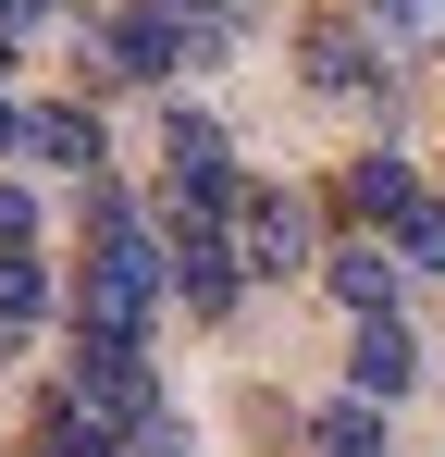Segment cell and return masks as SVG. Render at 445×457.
<instances>
[{"label":"cell","mask_w":445,"mask_h":457,"mask_svg":"<svg viewBox=\"0 0 445 457\" xmlns=\"http://www.w3.org/2000/svg\"><path fill=\"white\" fill-rule=\"evenodd\" d=\"M161 235L137 223V198H112V186H87V260H74V334H148V309H161Z\"/></svg>","instance_id":"6da1fadb"},{"label":"cell","mask_w":445,"mask_h":457,"mask_svg":"<svg viewBox=\"0 0 445 457\" xmlns=\"http://www.w3.org/2000/svg\"><path fill=\"white\" fill-rule=\"evenodd\" d=\"M198 50H211V25H186L173 0H99V75L161 87V75H186Z\"/></svg>","instance_id":"7a4b0ae2"},{"label":"cell","mask_w":445,"mask_h":457,"mask_svg":"<svg viewBox=\"0 0 445 457\" xmlns=\"http://www.w3.org/2000/svg\"><path fill=\"white\" fill-rule=\"evenodd\" d=\"M63 395L99 420V433H137V420H161V383H148V334H74V371Z\"/></svg>","instance_id":"3957f363"},{"label":"cell","mask_w":445,"mask_h":457,"mask_svg":"<svg viewBox=\"0 0 445 457\" xmlns=\"http://www.w3.org/2000/svg\"><path fill=\"white\" fill-rule=\"evenodd\" d=\"M334 211H347L359 235H408L421 211H433V186H421V173H408L396 149H359L347 173H334Z\"/></svg>","instance_id":"277c9868"},{"label":"cell","mask_w":445,"mask_h":457,"mask_svg":"<svg viewBox=\"0 0 445 457\" xmlns=\"http://www.w3.org/2000/svg\"><path fill=\"white\" fill-rule=\"evenodd\" d=\"M309 247H322V223H309L297 186H248L235 198V260L248 272H309Z\"/></svg>","instance_id":"5b68a950"},{"label":"cell","mask_w":445,"mask_h":457,"mask_svg":"<svg viewBox=\"0 0 445 457\" xmlns=\"http://www.w3.org/2000/svg\"><path fill=\"white\" fill-rule=\"evenodd\" d=\"M297 62H309L322 99H383V50H371L359 12H309V25H297Z\"/></svg>","instance_id":"8992f818"},{"label":"cell","mask_w":445,"mask_h":457,"mask_svg":"<svg viewBox=\"0 0 445 457\" xmlns=\"http://www.w3.org/2000/svg\"><path fill=\"white\" fill-rule=\"evenodd\" d=\"M322 285L347 297V321H396V297H408V260H396V235H347V247L322 260Z\"/></svg>","instance_id":"52a82bcc"},{"label":"cell","mask_w":445,"mask_h":457,"mask_svg":"<svg viewBox=\"0 0 445 457\" xmlns=\"http://www.w3.org/2000/svg\"><path fill=\"white\" fill-rule=\"evenodd\" d=\"M13 149L50 161V173H99V112L87 99H38V112H13Z\"/></svg>","instance_id":"ba28073f"},{"label":"cell","mask_w":445,"mask_h":457,"mask_svg":"<svg viewBox=\"0 0 445 457\" xmlns=\"http://www.w3.org/2000/svg\"><path fill=\"white\" fill-rule=\"evenodd\" d=\"M161 272H173V297L198 309V321H235V297H248V260H235V235H211V247H161Z\"/></svg>","instance_id":"9c48e42d"},{"label":"cell","mask_w":445,"mask_h":457,"mask_svg":"<svg viewBox=\"0 0 445 457\" xmlns=\"http://www.w3.org/2000/svg\"><path fill=\"white\" fill-rule=\"evenodd\" d=\"M347 383H359L371 408L408 395V383H421V334H408V321H359V334H347Z\"/></svg>","instance_id":"30bf717a"},{"label":"cell","mask_w":445,"mask_h":457,"mask_svg":"<svg viewBox=\"0 0 445 457\" xmlns=\"http://www.w3.org/2000/svg\"><path fill=\"white\" fill-rule=\"evenodd\" d=\"M25 321H50V260L38 247H0V334H25Z\"/></svg>","instance_id":"8fae6325"},{"label":"cell","mask_w":445,"mask_h":457,"mask_svg":"<svg viewBox=\"0 0 445 457\" xmlns=\"http://www.w3.org/2000/svg\"><path fill=\"white\" fill-rule=\"evenodd\" d=\"M309 457H383V420H371V395H334V408L309 420Z\"/></svg>","instance_id":"7c38bea8"},{"label":"cell","mask_w":445,"mask_h":457,"mask_svg":"<svg viewBox=\"0 0 445 457\" xmlns=\"http://www.w3.org/2000/svg\"><path fill=\"white\" fill-rule=\"evenodd\" d=\"M0 247H38V198H25L13 173H0Z\"/></svg>","instance_id":"4fadbf2b"},{"label":"cell","mask_w":445,"mask_h":457,"mask_svg":"<svg viewBox=\"0 0 445 457\" xmlns=\"http://www.w3.org/2000/svg\"><path fill=\"white\" fill-rule=\"evenodd\" d=\"M38 12H50V0H0V37H25V25H38Z\"/></svg>","instance_id":"5bb4252c"},{"label":"cell","mask_w":445,"mask_h":457,"mask_svg":"<svg viewBox=\"0 0 445 457\" xmlns=\"http://www.w3.org/2000/svg\"><path fill=\"white\" fill-rule=\"evenodd\" d=\"M359 12H371V25H396V12H421V0H359Z\"/></svg>","instance_id":"9a60e30c"},{"label":"cell","mask_w":445,"mask_h":457,"mask_svg":"<svg viewBox=\"0 0 445 457\" xmlns=\"http://www.w3.org/2000/svg\"><path fill=\"white\" fill-rule=\"evenodd\" d=\"M0 149H13V99H0Z\"/></svg>","instance_id":"2e32d148"},{"label":"cell","mask_w":445,"mask_h":457,"mask_svg":"<svg viewBox=\"0 0 445 457\" xmlns=\"http://www.w3.org/2000/svg\"><path fill=\"white\" fill-rule=\"evenodd\" d=\"M0 62H13V37H0Z\"/></svg>","instance_id":"e0dca14e"},{"label":"cell","mask_w":445,"mask_h":457,"mask_svg":"<svg viewBox=\"0 0 445 457\" xmlns=\"http://www.w3.org/2000/svg\"><path fill=\"white\" fill-rule=\"evenodd\" d=\"M0 346H13V334H0Z\"/></svg>","instance_id":"ac0fdd59"}]
</instances>
